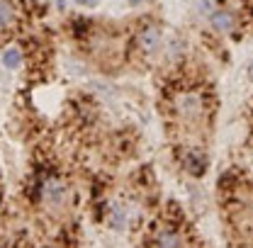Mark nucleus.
I'll use <instances>...</instances> for the list:
<instances>
[{
	"label": "nucleus",
	"mask_w": 253,
	"mask_h": 248,
	"mask_svg": "<svg viewBox=\"0 0 253 248\" xmlns=\"http://www.w3.org/2000/svg\"><path fill=\"white\" fill-rule=\"evenodd\" d=\"M170 117L183 129H200L210 120V97L200 88H178L170 95Z\"/></svg>",
	"instance_id": "f257e3e1"
},
{
	"label": "nucleus",
	"mask_w": 253,
	"mask_h": 248,
	"mask_svg": "<svg viewBox=\"0 0 253 248\" xmlns=\"http://www.w3.org/2000/svg\"><path fill=\"white\" fill-rule=\"evenodd\" d=\"M166 41H168V34L163 30V25H158L156 20L144 22V25L139 27V32L134 34L136 51H139V56H144L146 61H163Z\"/></svg>",
	"instance_id": "f03ea898"
},
{
	"label": "nucleus",
	"mask_w": 253,
	"mask_h": 248,
	"mask_svg": "<svg viewBox=\"0 0 253 248\" xmlns=\"http://www.w3.org/2000/svg\"><path fill=\"white\" fill-rule=\"evenodd\" d=\"M37 195H39L42 205L46 207V212H51V214H63L71 205V187L59 175H49V178L39 180Z\"/></svg>",
	"instance_id": "7ed1b4c3"
},
{
	"label": "nucleus",
	"mask_w": 253,
	"mask_h": 248,
	"mask_svg": "<svg viewBox=\"0 0 253 248\" xmlns=\"http://www.w3.org/2000/svg\"><path fill=\"white\" fill-rule=\"evenodd\" d=\"M207 25L214 34L229 37V34H236V30H239V15L231 7L214 2V7L207 12Z\"/></svg>",
	"instance_id": "20e7f679"
},
{
	"label": "nucleus",
	"mask_w": 253,
	"mask_h": 248,
	"mask_svg": "<svg viewBox=\"0 0 253 248\" xmlns=\"http://www.w3.org/2000/svg\"><path fill=\"white\" fill-rule=\"evenodd\" d=\"M149 246H158V248H180V246H188V239H185L183 229H180V226H178L175 221H163V224H158L156 229L151 231Z\"/></svg>",
	"instance_id": "39448f33"
},
{
	"label": "nucleus",
	"mask_w": 253,
	"mask_h": 248,
	"mask_svg": "<svg viewBox=\"0 0 253 248\" xmlns=\"http://www.w3.org/2000/svg\"><path fill=\"white\" fill-rule=\"evenodd\" d=\"M131 219H134V209L126 202H110L107 205L105 221L112 231H126L131 226Z\"/></svg>",
	"instance_id": "423d86ee"
},
{
	"label": "nucleus",
	"mask_w": 253,
	"mask_h": 248,
	"mask_svg": "<svg viewBox=\"0 0 253 248\" xmlns=\"http://www.w3.org/2000/svg\"><path fill=\"white\" fill-rule=\"evenodd\" d=\"M183 168L188 170L190 175L202 178L205 170H207V156H205V151H200V149L185 151V156H183Z\"/></svg>",
	"instance_id": "0eeeda50"
},
{
	"label": "nucleus",
	"mask_w": 253,
	"mask_h": 248,
	"mask_svg": "<svg viewBox=\"0 0 253 248\" xmlns=\"http://www.w3.org/2000/svg\"><path fill=\"white\" fill-rule=\"evenodd\" d=\"M17 25V5L15 0H0V34L10 32Z\"/></svg>",
	"instance_id": "6e6552de"
},
{
	"label": "nucleus",
	"mask_w": 253,
	"mask_h": 248,
	"mask_svg": "<svg viewBox=\"0 0 253 248\" xmlns=\"http://www.w3.org/2000/svg\"><path fill=\"white\" fill-rule=\"evenodd\" d=\"M25 61V56H22V51H20V46H7L5 51H2V66L7 68V71H17L20 66Z\"/></svg>",
	"instance_id": "1a4fd4ad"
},
{
	"label": "nucleus",
	"mask_w": 253,
	"mask_h": 248,
	"mask_svg": "<svg viewBox=\"0 0 253 248\" xmlns=\"http://www.w3.org/2000/svg\"><path fill=\"white\" fill-rule=\"evenodd\" d=\"M78 5H85V7H93V5H97V0H76Z\"/></svg>",
	"instance_id": "9d476101"
},
{
	"label": "nucleus",
	"mask_w": 253,
	"mask_h": 248,
	"mask_svg": "<svg viewBox=\"0 0 253 248\" xmlns=\"http://www.w3.org/2000/svg\"><path fill=\"white\" fill-rule=\"evenodd\" d=\"M246 73H249V78H251V81H253V59H251V61H249V66H246Z\"/></svg>",
	"instance_id": "9b49d317"
},
{
	"label": "nucleus",
	"mask_w": 253,
	"mask_h": 248,
	"mask_svg": "<svg viewBox=\"0 0 253 248\" xmlns=\"http://www.w3.org/2000/svg\"><path fill=\"white\" fill-rule=\"evenodd\" d=\"M144 0H129V5H141Z\"/></svg>",
	"instance_id": "f8f14e48"
}]
</instances>
